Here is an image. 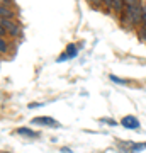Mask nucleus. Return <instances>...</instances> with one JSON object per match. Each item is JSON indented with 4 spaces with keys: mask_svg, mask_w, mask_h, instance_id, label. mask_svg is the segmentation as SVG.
<instances>
[{
    "mask_svg": "<svg viewBox=\"0 0 146 153\" xmlns=\"http://www.w3.org/2000/svg\"><path fill=\"white\" fill-rule=\"evenodd\" d=\"M121 22L129 27H138L143 22V2L141 0H126L124 10L121 14Z\"/></svg>",
    "mask_w": 146,
    "mask_h": 153,
    "instance_id": "nucleus-1",
    "label": "nucleus"
},
{
    "mask_svg": "<svg viewBox=\"0 0 146 153\" xmlns=\"http://www.w3.org/2000/svg\"><path fill=\"white\" fill-rule=\"evenodd\" d=\"M0 27H4L7 34H10L14 38H21V26L14 19H0Z\"/></svg>",
    "mask_w": 146,
    "mask_h": 153,
    "instance_id": "nucleus-2",
    "label": "nucleus"
},
{
    "mask_svg": "<svg viewBox=\"0 0 146 153\" xmlns=\"http://www.w3.org/2000/svg\"><path fill=\"white\" fill-rule=\"evenodd\" d=\"M33 126H48V128H61V124L56 119L49 117V116H39V117H34L31 121Z\"/></svg>",
    "mask_w": 146,
    "mask_h": 153,
    "instance_id": "nucleus-3",
    "label": "nucleus"
},
{
    "mask_svg": "<svg viewBox=\"0 0 146 153\" xmlns=\"http://www.w3.org/2000/svg\"><path fill=\"white\" fill-rule=\"evenodd\" d=\"M121 124H122V128H126V129H139L141 123H139L138 117H134V116H126V117H122Z\"/></svg>",
    "mask_w": 146,
    "mask_h": 153,
    "instance_id": "nucleus-4",
    "label": "nucleus"
},
{
    "mask_svg": "<svg viewBox=\"0 0 146 153\" xmlns=\"http://www.w3.org/2000/svg\"><path fill=\"white\" fill-rule=\"evenodd\" d=\"M78 55V49H76L75 44H68V48H66V51L63 53L61 56H58V63H61V61H66V60H73L75 56Z\"/></svg>",
    "mask_w": 146,
    "mask_h": 153,
    "instance_id": "nucleus-5",
    "label": "nucleus"
},
{
    "mask_svg": "<svg viewBox=\"0 0 146 153\" xmlns=\"http://www.w3.org/2000/svg\"><path fill=\"white\" fill-rule=\"evenodd\" d=\"M124 5H126V0H112V14L121 17V14L124 10Z\"/></svg>",
    "mask_w": 146,
    "mask_h": 153,
    "instance_id": "nucleus-6",
    "label": "nucleus"
},
{
    "mask_svg": "<svg viewBox=\"0 0 146 153\" xmlns=\"http://www.w3.org/2000/svg\"><path fill=\"white\" fill-rule=\"evenodd\" d=\"M0 17L2 19H14L16 17V12L10 9V5H2L0 7Z\"/></svg>",
    "mask_w": 146,
    "mask_h": 153,
    "instance_id": "nucleus-7",
    "label": "nucleus"
},
{
    "mask_svg": "<svg viewBox=\"0 0 146 153\" xmlns=\"http://www.w3.org/2000/svg\"><path fill=\"white\" fill-rule=\"evenodd\" d=\"M17 133H19L21 136H26V138H38L39 136L38 133L31 131L29 128H19V129H17Z\"/></svg>",
    "mask_w": 146,
    "mask_h": 153,
    "instance_id": "nucleus-8",
    "label": "nucleus"
},
{
    "mask_svg": "<svg viewBox=\"0 0 146 153\" xmlns=\"http://www.w3.org/2000/svg\"><path fill=\"white\" fill-rule=\"evenodd\" d=\"M102 5L107 14H112V0H102Z\"/></svg>",
    "mask_w": 146,
    "mask_h": 153,
    "instance_id": "nucleus-9",
    "label": "nucleus"
},
{
    "mask_svg": "<svg viewBox=\"0 0 146 153\" xmlns=\"http://www.w3.org/2000/svg\"><path fill=\"white\" fill-rule=\"evenodd\" d=\"M7 48H9V44H7L5 38H0V53H2V55H5Z\"/></svg>",
    "mask_w": 146,
    "mask_h": 153,
    "instance_id": "nucleus-10",
    "label": "nucleus"
},
{
    "mask_svg": "<svg viewBox=\"0 0 146 153\" xmlns=\"http://www.w3.org/2000/svg\"><path fill=\"white\" fill-rule=\"evenodd\" d=\"M141 150H146V143H136V146H133V152L131 153H138Z\"/></svg>",
    "mask_w": 146,
    "mask_h": 153,
    "instance_id": "nucleus-11",
    "label": "nucleus"
},
{
    "mask_svg": "<svg viewBox=\"0 0 146 153\" xmlns=\"http://www.w3.org/2000/svg\"><path fill=\"white\" fill-rule=\"evenodd\" d=\"M109 76H110V80H112V82H116V83H121V85L127 83V80H121V78H117L116 75H109Z\"/></svg>",
    "mask_w": 146,
    "mask_h": 153,
    "instance_id": "nucleus-12",
    "label": "nucleus"
},
{
    "mask_svg": "<svg viewBox=\"0 0 146 153\" xmlns=\"http://www.w3.org/2000/svg\"><path fill=\"white\" fill-rule=\"evenodd\" d=\"M100 123H105V124H110V126H117V123L116 121H112V119H100Z\"/></svg>",
    "mask_w": 146,
    "mask_h": 153,
    "instance_id": "nucleus-13",
    "label": "nucleus"
},
{
    "mask_svg": "<svg viewBox=\"0 0 146 153\" xmlns=\"http://www.w3.org/2000/svg\"><path fill=\"white\" fill-rule=\"evenodd\" d=\"M88 2H90V4H92V5H93V2H95V0H88Z\"/></svg>",
    "mask_w": 146,
    "mask_h": 153,
    "instance_id": "nucleus-14",
    "label": "nucleus"
},
{
    "mask_svg": "<svg viewBox=\"0 0 146 153\" xmlns=\"http://www.w3.org/2000/svg\"><path fill=\"white\" fill-rule=\"evenodd\" d=\"M4 153H7V152H4Z\"/></svg>",
    "mask_w": 146,
    "mask_h": 153,
    "instance_id": "nucleus-15",
    "label": "nucleus"
}]
</instances>
